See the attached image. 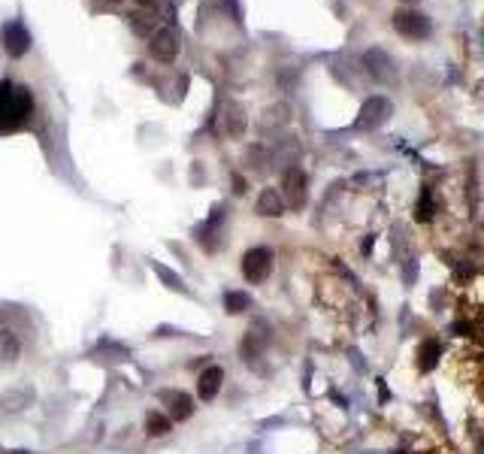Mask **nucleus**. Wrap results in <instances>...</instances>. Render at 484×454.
Here are the masks:
<instances>
[{"label":"nucleus","instance_id":"f257e3e1","mask_svg":"<svg viewBox=\"0 0 484 454\" xmlns=\"http://www.w3.org/2000/svg\"><path fill=\"white\" fill-rule=\"evenodd\" d=\"M34 113V97L25 85L0 82V133L21 131Z\"/></svg>","mask_w":484,"mask_h":454},{"label":"nucleus","instance_id":"f03ea898","mask_svg":"<svg viewBox=\"0 0 484 454\" xmlns=\"http://www.w3.org/2000/svg\"><path fill=\"white\" fill-rule=\"evenodd\" d=\"M394 28H396V34L406 37V39H427L433 34L430 19L418 10H396L394 12Z\"/></svg>","mask_w":484,"mask_h":454},{"label":"nucleus","instance_id":"7ed1b4c3","mask_svg":"<svg viewBox=\"0 0 484 454\" xmlns=\"http://www.w3.org/2000/svg\"><path fill=\"white\" fill-rule=\"evenodd\" d=\"M273 273V252L267 249V245H258V249H249L242 258V276L245 282L258 285L264 282V278Z\"/></svg>","mask_w":484,"mask_h":454},{"label":"nucleus","instance_id":"20e7f679","mask_svg":"<svg viewBox=\"0 0 484 454\" xmlns=\"http://www.w3.org/2000/svg\"><path fill=\"white\" fill-rule=\"evenodd\" d=\"M282 200H288L291 209H303L306 200H309V182H306V173L300 167H291L282 179Z\"/></svg>","mask_w":484,"mask_h":454},{"label":"nucleus","instance_id":"39448f33","mask_svg":"<svg viewBox=\"0 0 484 454\" xmlns=\"http://www.w3.org/2000/svg\"><path fill=\"white\" fill-rule=\"evenodd\" d=\"M391 113H394V106L387 97H369V100H363L360 115H357L354 124L360 127V131H376V127H382L387 118H391Z\"/></svg>","mask_w":484,"mask_h":454},{"label":"nucleus","instance_id":"423d86ee","mask_svg":"<svg viewBox=\"0 0 484 454\" xmlns=\"http://www.w3.org/2000/svg\"><path fill=\"white\" fill-rule=\"evenodd\" d=\"M0 43H3V52L10 58H25L28 49H30V34L21 21H10L0 30Z\"/></svg>","mask_w":484,"mask_h":454},{"label":"nucleus","instance_id":"0eeeda50","mask_svg":"<svg viewBox=\"0 0 484 454\" xmlns=\"http://www.w3.org/2000/svg\"><path fill=\"white\" fill-rule=\"evenodd\" d=\"M148 52H152V58L161 61V64L176 61V55H179V39H176V34H173L170 28H161V30H157V34L152 37V43H148Z\"/></svg>","mask_w":484,"mask_h":454},{"label":"nucleus","instance_id":"6e6552de","mask_svg":"<svg viewBox=\"0 0 484 454\" xmlns=\"http://www.w3.org/2000/svg\"><path fill=\"white\" fill-rule=\"evenodd\" d=\"M267 339H269V333H267V324H264V321H255V324H251V328H249V333H245V339H242V348H240L245 361H249V363L255 361V357H258L260 352H264Z\"/></svg>","mask_w":484,"mask_h":454},{"label":"nucleus","instance_id":"1a4fd4ad","mask_svg":"<svg viewBox=\"0 0 484 454\" xmlns=\"http://www.w3.org/2000/svg\"><path fill=\"white\" fill-rule=\"evenodd\" d=\"M363 64H367L369 76L378 79V82H387V79H394V61L387 58V52L382 49H369L363 55Z\"/></svg>","mask_w":484,"mask_h":454},{"label":"nucleus","instance_id":"9d476101","mask_svg":"<svg viewBox=\"0 0 484 454\" xmlns=\"http://www.w3.org/2000/svg\"><path fill=\"white\" fill-rule=\"evenodd\" d=\"M221 381H224V370L221 366H209V370L200 372V379H197V394H200V400H215V394L221 391Z\"/></svg>","mask_w":484,"mask_h":454},{"label":"nucleus","instance_id":"9b49d317","mask_svg":"<svg viewBox=\"0 0 484 454\" xmlns=\"http://www.w3.org/2000/svg\"><path fill=\"white\" fill-rule=\"evenodd\" d=\"M161 403L170 406V418H176V421H185L194 415L191 397L182 394V391H161Z\"/></svg>","mask_w":484,"mask_h":454},{"label":"nucleus","instance_id":"f8f14e48","mask_svg":"<svg viewBox=\"0 0 484 454\" xmlns=\"http://www.w3.org/2000/svg\"><path fill=\"white\" fill-rule=\"evenodd\" d=\"M284 212V200L275 188H264L258 197V215H267V218H279Z\"/></svg>","mask_w":484,"mask_h":454},{"label":"nucleus","instance_id":"ddd939ff","mask_svg":"<svg viewBox=\"0 0 484 454\" xmlns=\"http://www.w3.org/2000/svg\"><path fill=\"white\" fill-rule=\"evenodd\" d=\"M224 309L230 315H240L245 309H251V297L245 291H227L224 294Z\"/></svg>","mask_w":484,"mask_h":454},{"label":"nucleus","instance_id":"4468645a","mask_svg":"<svg viewBox=\"0 0 484 454\" xmlns=\"http://www.w3.org/2000/svg\"><path fill=\"white\" fill-rule=\"evenodd\" d=\"M146 433L155 436V439L157 436H166L170 433V418L161 415V412H148L146 415Z\"/></svg>","mask_w":484,"mask_h":454},{"label":"nucleus","instance_id":"2eb2a0df","mask_svg":"<svg viewBox=\"0 0 484 454\" xmlns=\"http://www.w3.org/2000/svg\"><path fill=\"white\" fill-rule=\"evenodd\" d=\"M436 357H439V342H436V339H427L424 346H420V370H433Z\"/></svg>","mask_w":484,"mask_h":454},{"label":"nucleus","instance_id":"dca6fc26","mask_svg":"<svg viewBox=\"0 0 484 454\" xmlns=\"http://www.w3.org/2000/svg\"><path fill=\"white\" fill-rule=\"evenodd\" d=\"M152 269H155V273H157V278H164V282L170 285L173 291H185V285H182V278H179L176 273H173L170 267H164V264H152Z\"/></svg>","mask_w":484,"mask_h":454},{"label":"nucleus","instance_id":"f3484780","mask_svg":"<svg viewBox=\"0 0 484 454\" xmlns=\"http://www.w3.org/2000/svg\"><path fill=\"white\" fill-rule=\"evenodd\" d=\"M242 127H245V118L242 113L236 106H230V115H227V133H233V137H240L242 133Z\"/></svg>","mask_w":484,"mask_h":454},{"label":"nucleus","instance_id":"a211bd4d","mask_svg":"<svg viewBox=\"0 0 484 454\" xmlns=\"http://www.w3.org/2000/svg\"><path fill=\"white\" fill-rule=\"evenodd\" d=\"M430 215H433V203H430V194L424 191V194H420V203H418V218L427 221Z\"/></svg>","mask_w":484,"mask_h":454},{"label":"nucleus","instance_id":"6ab92c4d","mask_svg":"<svg viewBox=\"0 0 484 454\" xmlns=\"http://www.w3.org/2000/svg\"><path fill=\"white\" fill-rule=\"evenodd\" d=\"M233 191H236V194H245V182L240 176H233Z\"/></svg>","mask_w":484,"mask_h":454}]
</instances>
